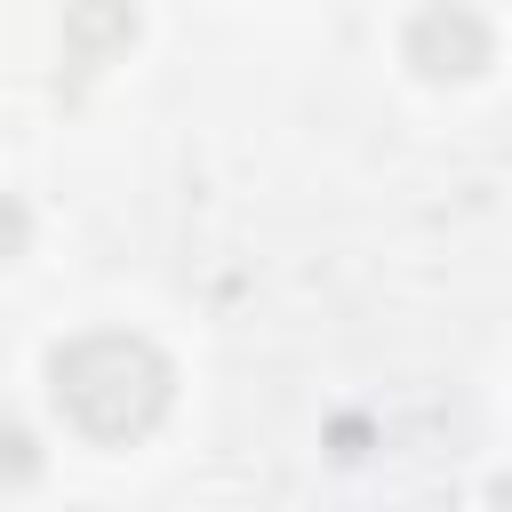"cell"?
Listing matches in <instances>:
<instances>
[{
  "label": "cell",
  "mask_w": 512,
  "mask_h": 512,
  "mask_svg": "<svg viewBox=\"0 0 512 512\" xmlns=\"http://www.w3.org/2000/svg\"><path fill=\"white\" fill-rule=\"evenodd\" d=\"M400 56H408L424 80H472V72H488L496 32H488V16H480V8H464V0H432V8H416V16H408Z\"/></svg>",
  "instance_id": "cell-2"
},
{
  "label": "cell",
  "mask_w": 512,
  "mask_h": 512,
  "mask_svg": "<svg viewBox=\"0 0 512 512\" xmlns=\"http://www.w3.org/2000/svg\"><path fill=\"white\" fill-rule=\"evenodd\" d=\"M48 392H56V408H64L88 440L120 448V440H144V432L168 416L176 368H168L160 344H144V336H128V328H88V336H72V344L48 360Z\"/></svg>",
  "instance_id": "cell-1"
},
{
  "label": "cell",
  "mask_w": 512,
  "mask_h": 512,
  "mask_svg": "<svg viewBox=\"0 0 512 512\" xmlns=\"http://www.w3.org/2000/svg\"><path fill=\"white\" fill-rule=\"evenodd\" d=\"M128 40H136L128 0H64V64L72 72H104L112 56H128Z\"/></svg>",
  "instance_id": "cell-3"
}]
</instances>
